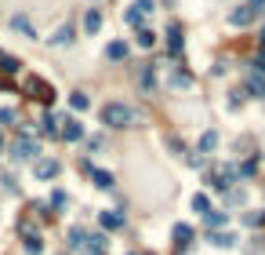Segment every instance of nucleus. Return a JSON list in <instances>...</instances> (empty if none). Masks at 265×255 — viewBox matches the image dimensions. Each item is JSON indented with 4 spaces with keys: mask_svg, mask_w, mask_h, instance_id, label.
I'll list each match as a JSON object with an SVG mask.
<instances>
[{
    "mask_svg": "<svg viewBox=\"0 0 265 255\" xmlns=\"http://www.w3.org/2000/svg\"><path fill=\"white\" fill-rule=\"evenodd\" d=\"M131 121H135V113L123 106V102H109V106L102 110V124H109V128H123Z\"/></svg>",
    "mask_w": 265,
    "mask_h": 255,
    "instance_id": "1",
    "label": "nucleus"
},
{
    "mask_svg": "<svg viewBox=\"0 0 265 255\" xmlns=\"http://www.w3.org/2000/svg\"><path fill=\"white\" fill-rule=\"evenodd\" d=\"M33 153H37V139H33V135H19V142H15V157L29 160Z\"/></svg>",
    "mask_w": 265,
    "mask_h": 255,
    "instance_id": "2",
    "label": "nucleus"
},
{
    "mask_svg": "<svg viewBox=\"0 0 265 255\" xmlns=\"http://www.w3.org/2000/svg\"><path fill=\"white\" fill-rule=\"evenodd\" d=\"M29 92H33V99H40V102H51V88L44 80H29Z\"/></svg>",
    "mask_w": 265,
    "mask_h": 255,
    "instance_id": "3",
    "label": "nucleus"
},
{
    "mask_svg": "<svg viewBox=\"0 0 265 255\" xmlns=\"http://www.w3.org/2000/svg\"><path fill=\"white\" fill-rule=\"evenodd\" d=\"M62 135H66L69 142H76L84 135V128H80V121H73V117H66V128H62Z\"/></svg>",
    "mask_w": 265,
    "mask_h": 255,
    "instance_id": "4",
    "label": "nucleus"
},
{
    "mask_svg": "<svg viewBox=\"0 0 265 255\" xmlns=\"http://www.w3.org/2000/svg\"><path fill=\"white\" fill-rule=\"evenodd\" d=\"M105 55L113 58V62H120V58H127V44H120V40H113V44H109V48H105Z\"/></svg>",
    "mask_w": 265,
    "mask_h": 255,
    "instance_id": "5",
    "label": "nucleus"
},
{
    "mask_svg": "<svg viewBox=\"0 0 265 255\" xmlns=\"http://www.w3.org/2000/svg\"><path fill=\"white\" fill-rule=\"evenodd\" d=\"M58 172V160H40L37 164V179H51Z\"/></svg>",
    "mask_w": 265,
    "mask_h": 255,
    "instance_id": "6",
    "label": "nucleus"
},
{
    "mask_svg": "<svg viewBox=\"0 0 265 255\" xmlns=\"http://www.w3.org/2000/svg\"><path fill=\"white\" fill-rule=\"evenodd\" d=\"M175 241H178V248H185L193 241V226H175Z\"/></svg>",
    "mask_w": 265,
    "mask_h": 255,
    "instance_id": "7",
    "label": "nucleus"
},
{
    "mask_svg": "<svg viewBox=\"0 0 265 255\" xmlns=\"http://www.w3.org/2000/svg\"><path fill=\"white\" fill-rule=\"evenodd\" d=\"M102 226H105V230H116V226H123V215H113V212H102Z\"/></svg>",
    "mask_w": 265,
    "mask_h": 255,
    "instance_id": "8",
    "label": "nucleus"
},
{
    "mask_svg": "<svg viewBox=\"0 0 265 255\" xmlns=\"http://www.w3.org/2000/svg\"><path fill=\"white\" fill-rule=\"evenodd\" d=\"M91 179H95V186H102V190H109V186H113V175H109V172H91Z\"/></svg>",
    "mask_w": 265,
    "mask_h": 255,
    "instance_id": "9",
    "label": "nucleus"
},
{
    "mask_svg": "<svg viewBox=\"0 0 265 255\" xmlns=\"http://www.w3.org/2000/svg\"><path fill=\"white\" fill-rule=\"evenodd\" d=\"M229 19H232V26H247V22H251V11H247V8H240V11H232Z\"/></svg>",
    "mask_w": 265,
    "mask_h": 255,
    "instance_id": "10",
    "label": "nucleus"
},
{
    "mask_svg": "<svg viewBox=\"0 0 265 255\" xmlns=\"http://www.w3.org/2000/svg\"><path fill=\"white\" fill-rule=\"evenodd\" d=\"M178 48H182V29L171 26V55H178Z\"/></svg>",
    "mask_w": 265,
    "mask_h": 255,
    "instance_id": "11",
    "label": "nucleus"
},
{
    "mask_svg": "<svg viewBox=\"0 0 265 255\" xmlns=\"http://www.w3.org/2000/svg\"><path fill=\"white\" fill-rule=\"evenodd\" d=\"M84 26H87V33H95V29L102 26V15H98V11H87V22H84Z\"/></svg>",
    "mask_w": 265,
    "mask_h": 255,
    "instance_id": "12",
    "label": "nucleus"
},
{
    "mask_svg": "<svg viewBox=\"0 0 265 255\" xmlns=\"http://www.w3.org/2000/svg\"><path fill=\"white\" fill-rule=\"evenodd\" d=\"M211 244H218V248H229V244H232V233H211Z\"/></svg>",
    "mask_w": 265,
    "mask_h": 255,
    "instance_id": "13",
    "label": "nucleus"
},
{
    "mask_svg": "<svg viewBox=\"0 0 265 255\" xmlns=\"http://www.w3.org/2000/svg\"><path fill=\"white\" fill-rule=\"evenodd\" d=\"M69 40H73V29H69V26H62L58 33H55V40H51V44H69Z\"/></svg>",
    "mask_w": 265,
    "mask_h": 255,
    "instance_id": "14",
    "label": "nucleus"
},
{
    "mask_svg": "<svg viewBox=\"0 0 265 255\" xmlns=\"http://www.w3.org/2000/svg\"><path fill=\"white\" fill-rule=\"evenodd\" d=\"M0 69L15 73V69H19V58H11V55H0Z\"/></svg>",
    "mask_w": 265,
    "mask_h": 255,
    "instance_id": "15",
    "label": "nucleus"
},
{
    "mask_svg": "<svg viewBox=\"0 0 265 255\" xmlns=\"http://www.w3.org/2000/svg\"><path fill=\"white\" fill-rule=\"evenodd\" d=\"M214 142H218V135H214V131H207L204 139H200V149H214Z\"/></svg>",
    "mask_w": 265,
    "mask_h": 255,
    "instance_id": "16",
    "label": "nucleus"
},
{
    "mask_svg": "<svg viewBox=\"0 0 265 255\" xmlns=\"http://www.w3.org/2000/svg\"><path fill=\"white\" fill-rule=\"evenodd\" d=\"M193 208H196V212H207V197H204V193H196V197H193Z\"/></svg>",
    "mask_w": 265,
    "mask_h": 255,
    "instance_id": "17",
    "label": "nucleus"
},
{
    "mask_svg": "<svg viewBox=\"0 0 265 255\" xmlns=\"http://www.w3.org/2000/svg\"><path fill=\"white\" fill-rule=\"evenodd\" d=\"M73 106H76V110H87V95L76 92V95H73Z\"/></svg>",
    "mask_w": 265,
    "mask_h": 255,
    "instance_id": "18",
    "label": "nucleus"
},
{
    "mask_svg": "<svg viewBox=\"0 0 265 255\" xmlns=\"http://www.w3.org/2000/svg\"><path fill=\"white\" fill-rule=\"evenodd\" d=\"M207 226H225V215H222V212H218V215L207 212Z\"/></svg>",
    "mask_w": 265,
    "mask_h": 255,
    "instance_id": "19",
    "label": "nucleus"
},
{
    "mask_svg": "<svg viewBox=\"0 0 265 255\" xmlns=\"http://www.w3.org/2000/svg\"><path fill=\"white\" fill-rule=\"evenodd\" d=\"M123 19H127V22H131V26H138V19H142V11H138V8H131V11H127V15H123Z\"/></svg>",
    "mask_w": 265,
    "mask_h": 255,
    "instance_id": "20",
    "label": "nucleus"
},
{
    "mask_svg": "<svg viewBox=\"0 0 265 255\" xmlns=\"http://www.w3.org/2000/svg\"><path fill=\"white\" fill-rule=\"evenodd\" d=\"M40 124H44V135H55V117H44Z\"/></svg>",
    "mask_w": 265,
    "mask_h": 255,
    "instance_id": "21",
    "label": "nucleus"
},
{
    "mask_svg": "<svg viewBox=\"0 0 265 255\" xmlns=\"http://www.w3.org/2000/svg\"><path fill=\"white\" fill-rule=\"evenodd\" d=\"M138 44H142V48H149V44H153V33H149V29H142V33H138Z\"/></svg>",
    "mask_w": 265,
    "mask_h": 255,
    "instance_id": "22",
    "label": "nucleus"
},
{
    "mask_svg": "<svg viewBox=\"0 0 265 255\" xmlns=\"http://www.w3.org/2000/svg\"><path fill=\"white\" fill-rule=\"evenodd\" d=\"M15 121V110H0V124H11Z\"/></svg>",
    "mask_w": 265,
    "mask_h": 255,
    "instance_id": "23",
    "label": "nucleus"
},
{
    "mask_svg": "<svg viewBox=\"0 0 265 255\" xmlns=\"http://www.w3.org/2000/svg\"><path fill=\"white\" fill-rule=\"evenodd\" d=\"M254 69H258V73H265V55H258V58H254Z\"/></svg>",
    "mask_w": 265,
    "mask_h": 255,
    "instance_id": "24",
    "label": "nucleus"
},
{
    "mask_svg": "<svg viewBox=\"0 0 265 255\" xmlns=\"http://www.w3.org/2000/svg\"><path fill=\"white\" fill-rule=\"evenodd\" d=\"M265 8V0H251V11H261Z\"/></svg>",
    "mask_w": 265,
    "mask_h": 255,
    "instance_id": "25",
    "label": "nucleus"
},
{
    "mask_svg": "<svg viewBox=\"0 0 265 255\" xmlns=\"http://www.w3.org/2000/svg\"><path fill=\"white\" fill-rule=\"evenodd\" d=\"M261 48H265V29H261Z\"/></svg>",
    "mask_w": 265,
    "mask_h": 255,
    "instance_id": "26",
    "label": "nucleus"
}]
</instances>
